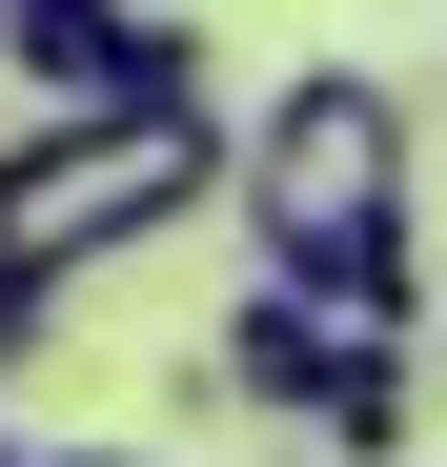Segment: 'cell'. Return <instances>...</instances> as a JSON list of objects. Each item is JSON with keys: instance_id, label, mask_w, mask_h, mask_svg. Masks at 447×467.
<instances>
[{"instance_id": "obj_1", "label": "cell", "mask_w": 447, "mask_h": 467, "mask_svg": "<svg viewBox=\"0 0 447 467\" xmlns=\"http://www.w3.org/2000/svg\"><path fill=\"white\" fill-rule=\"evenodd\" d=\"M224 183H244V223H265V285L346 305V326H407V183H427L407 82H366V61L265 82V122H244Z\"/></svg>"}, {"instance_id": "obj_2", "label": "cell", "mask_w": 447, "mask_h": 467, "mask_svg": "<svg viewBox=\"0 0 447 467\" xmlns=\"http://www.w3.org/2000/svg\"><path fill=\"white\" fill-rule=\"evenodd\" d=\"M224 163H244V142H224V102H142V122H41V142H0V285L61 305L82 265L203 223Z\"/></svg>"}, {"instance_id": "obj_3", "label": "cell", "mask_w": 447, "mask_h": 467, "mask_svg": "<svg viewBox=\"0 0 447 467\" xmlns=\"http://www.w3.org/2000/svg\"><path fill=\"white\" fill-rule=\"evenodd\" d=\"M366 366H407V326H346V305H306V285H265V265H244V305L203 326V386H224V407H244L265 447H285V427L326 447V407H346Z\"/></svg>"}, {"instance_id": "obj_4", "label": "cell", "mask_w": 447, "mask_h": 467, "mask_svg": "<svg viewBox=\"0 0 447 467\" xmlns=\"http://www.w3.org/2000/svg\"><path fill=\"white\" fill-rule=\"evenodd\" d=\"M0 61L41 82V122H142V102H203V41L163 0H0Z\"/></svg>"}, {"instance_id": "obj_5", "label": "cell", "mask_w": 447, "mask_h": 467, "mask_svg": "<svg viewBox=\"0 0 447 467\" xmlns=\"http://www.w3.org/2000/svg\"><path fill=\"white\" fill-rule=\"evenodd\" d=\"M326 447H346V467H407V366H366L346 407H326Z\"/></svg>"}, {"instance_id": "obj_6", "label": "cell", "mask_w": 447, "mask_h": 467, "mask_svg": "<svg viewBox=\"0 0 447 467\" xmlns=\"http://www.w3.org/2000/svg\"><path fill=\"white\" fill-rule=\"evenodd\" d=\"M21 346H41V305H21V285H0V386H21Z\"/></svg>"}, {"instance_id": "obj_7", "label": "cell", "mask_w": 447, "mask_h": 467, "mask_svg": "<svg viewBox=\"0 0 447 467\" xmlns=\"http://www.w3.org/2000/svg\"><path fill=\"white\" fill-rule=\"evenodd\" d=\"M41 467H142V447H122V427H102V447H41Z\"/></svg>"}, {"instance_id": "obj_8", "label": "cell", "mask_w": 447, "mask_h": 467, "mask_svg": "<svg viewBox=\"0 0 447 467\" xmlns=\"http://www.w3.org/2000/svg\"><path fill=\"white\" fill-rule=\"evenodd\" d=\"M265 467H285V447H265Z\"/></svg>"}]
</instances>
